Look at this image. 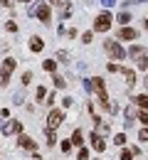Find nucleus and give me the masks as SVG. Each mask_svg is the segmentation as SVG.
Returning a JSON list of instances; mask_svg holds the SVG:
<instances>
[{"label": "nucleus", "instance_id": "obj_1", "mask_svg": "<svg viewBox=\"0 0 148 160\" xmlns=\"http://www.w3.org/2000/svg\"><path fill=\"white\" fill-rule=\"evenodd\" d=\"M15 67H18V62L13 59V57H5V62H3V67H0V86H5V84H8V79H10V74L15 72Z\"/></svg>", "mask_w": 148, "mask_h": 160}, {"label": "nucleus", "instance_id": "obj_2", "mask_svg": "<svg viewBox=\"0 0 148 160\" xmlns=\"http://www.w3.org/2000/svg\"><path fill=\"white\" fill-rule=\"evenodd\" d=\"M104 49L109 52V57H114V59H126V49H124L119 42L106 40V42H104Z\"/></svg>", "mask_w": 148, "mask_h": 160}, {"label": "nucleus", "instance_id": "obj_3", "mask_svg": "<svg viewBox=\"0 0 148 160\" xmlns=\"http://www.w3.org/2000/svg\"><path fill=\"white\" fill-rule=\"evenodd\" d=\"M32 15H37V20L42 22V25H49V20H52V10H49V5H47V2H40V5H35Z\"/></svg>", "mask_w": 148, "mask_h": 160}, {"label": "nucleus", "instance_id": "obj_4", "mask_svg": "<svg viewBox=\"0 0 148 160\" xmlns=\"http://www.w3.org/2000/svg\"><path fill=\"white\" fill-rule=\"evenodd\" d=\"M111 20H114V18H111V12L104 10L101 15H96V20H94V30H96V32H106V30L111 27Z\"/></svg>", "mask_w": 148, "mask_h": 160}, {"label": "nucleus", "instance_id": "obj_5", "mask_svg": "<svg viewBox=\"0 0 148 160\" xmlns=\"http://www.w3.org/2000/svg\"><path fill=\"white\" fill-rule=\"evenodd\" d=\"M62 121H64V113L62 111H57V108H52L49 113H47V131H54V128H59L62 126Z\"/></svg>", "mask_w": 148, "mask_h": 160}, {"label": "nucleus", "instance_id": "obj_6", "mask_svg": "<svg viewBox=\"0 0 148 160\" xmlns=\"http://www.w3.org/2000/svg\"><path fill=\"white\" fill-rule=\"evenodd\" d=\"M89 140H91V148H94L96 153H104V150H106V140H104V136H99L96 131H91V133H89Z\"/></svg>", "mask_w": 148, "mask_h": 160}, {"label": "nucleus", "instance_id": "obj_7", "mask_svg": "<svg viewBox=\"0 0 148 160\" xmlns=\"http://www.w3.org/2000/svg\"><path fill=\"white\" fill-rule=\"evenodd\" d=\"M126 54H128V57H131V59L141 62V59H143V57H146V47H143V44H133V47L128 49Z\"/></svg>", "mask_w": 148, "mask_h": 160}, {"label": "nucleus", "instance_id": "obj_8", "mask_svg": "<svg viewBox=\"0 0 148 160\" xmlns=\"http://www.w3.org/2000/svg\"><path fill=\"white\" fill-rule=\"evenodd\" d=\"M18 145L25 148V150H35V148H37V145H35V140L30 138L27 133H18Z\"/></svg>", "mask_w": 148, "mask_h": 160}, {"label": "nucleus", "instance_id": "obj_9", "mask_svg": "<svg viewBox=\"0 0 148 160\" xmlns=\"http://www.w3.org/2000/svg\"><path fill=\"white\" fill-rule=\"evenodd\" d=\"M94 123H96V128H94V131H96L99 136H109V131H111V128H109V123H106L104 118H99V116H94Z\"/></svg>", "mask_w": 148, "mask_h": 160}, {"label": "nucleus", "instance_id": "obj_10", "mask_svg": "<svg viewBox=\"0 0 148 160\" xmlns=\"http://www.w3.org/2000/svg\"><path fill=\"white\" fill-rule=\"evenodd\" d=\"M119 37H121V40H136V37H138V32H136V30H133V27H121V30H119Z\"/></svg>", "mask_w": 148, "mask_h": 160}, {"label": "nucleus", "instance_id": "obj_11", "mask_svg": "<svg viewBox=\"0 0 148 160\" xmlns=\"http://www.w3.org/2000/svg\"><path fill=\"white\" fill-rule=\"evenodd\" d=\"M133 103H136L141 111H148V94H138V96H133Z\"/></svg>", "mask_w": 148, "mask_h": 160}, {"label": "nucleus", "instance_id": "obj_12", "mask_svg": "<svg viewBox=\"0 0 148 160\" xmlns=\"http://www.w3.org/2000/svg\"><path fill=\"white\" fill-rule=\"evenodd\" d=\"M30 49H32V52H42V49H44V42H42V37H37V35H35V37L30 40Z\"/></svg>", "mask_w": 148, "mask_h": 160}, {"label": "nucleus", "instance_id": "obj_13", "mask_svg": "<svg viewBox=\"0 0 148 160\" xmlns=\"http://www.w3.org/2000/svg\"><path fill=\"white\" fill-rule=\"evenodd\" d=\"M121 74H124V79H126V89H131V86L136 84V74H133L131 69H121Z\"/></svg>", "mask_w": 148, "mask_h": 160}, {"label": "nucleus", "instance_id": "obj_14", "mask_svg": "<svg viewBox=\"0 0 148 160\" xmlns=\"http://www.w3.org/2000/svg\"><path fill=\"white\" fill-rule=\"evenodd\" d=\"M72 145H84V133H82V128H77L74 133H72Z\"/></svg>", "mask_w": 148, "mask_h": 160}, {"label": "nucleus", "instance_id": "obj_15", "mask_svg": "<svg viewBox=\"0 0 148 160\" xmlns=\"http://www.w3.org/2000/svg\"><path fill=\"white\" fill-rule=\"evenodd\" d=\"M72 15V5H67V2H59V18L62 20H67Z\"/></svg>", "mask_w": 148, "mask_h": 160}, {"label": "nucleus", "instance_id": "obj_16", "mask_svg": "<svg viewBox=\"0 0 148 160\" xmlns=\"http://www.w3.org/2000/svg\"><path fill=\"white\" fill-rule=\"evenodd\" d=\"M42 69H44V72H49V74H54V72H57V62H54V59H44L42 62Z\"/></svg>", "mask_w": 148, "mask_h": 160}, {"label": "nucleus", "instance_id": "obj_17", "mask_svg": "<svg viewBox=\"0 0 148 160\" xmlns=\"http://www.w3.org/2000/svg\"><path fill=\"white\" fill-rule=\"evenodd\" d=\"M44 136H47V145H49V148L57 143V138H54V131H47V128H44Z\"/></svg>", "mask_w": 148, "mask_h": 160}, {"label": "nucleus", "instance_id": "obj_18", "mask_svg": "<svg viewBox=\"0 0 148 160\" xmlns=\"http://www.w3.org/2000/svg\"><path fill=\"white\" fill-rule=\"evenodd\" d=\"M116 20H119L121 25H124V27H126V22H131V15H128L126 10H124V12H119V18H116Z\"/></svg>", "mask_w": 148, "mask_h": 160}, {"label": "nucleus", "instance_id": "obj_19", "mask_svg": "<svg viewBox=\"0 0 148 160\" xmlns=\"http://www.w3.org/2000/svg\"><path fill=\"white\" fill-rule=\"evenodd\" d=\"M54 86H57V89H64V86H67V81H64L62 74H54Z\"/></svg>", "mask_w": 148, "mask_h": 160}, {"label": "nucleus", "instance_id": "obj_20", "mask_svg": "<svg viewBox=\"0 0 148 160\" xmlns=\"http://www.w3.org/2000/svg\"><path fill=\"white\" fill-rule=\"evenodd\" d=\"M35 96H37V101H44V99H47V89H44V86H37Z\"/></svg>", "mask_w": 148, "mask_h": 160}, {"label": "nucleus", "instance_id": "obj_21", "mask_svg": "<svg viewBox=\"0 0 148 160\" xmlns=\"http://www.w3.org/2000/svg\"><path fill=\"white\" fill-rule=\"evenodd\" d=\"M10 128H13V133H22V123L20 121H10Z\"/></svg>", "mask_w": 148, "mask_h": 160}, {"label": "nucleus", "instance_id": "obj_22", "mask_svg": "<svg viewBox=\"0 0 148 160\" xmlns=\"http://www.w3.org/2000/svg\"><path fill=\"white\" fill-rule=\"evenodd\" d=\"M136 116H138V121H141L143 126H148V113L146 111H136Z\"/></svg>", "mask_w": 148, "mask_h": 160}, {"label": "nucleus", "instance_id": "obj_23", "mask_svg": "<svg viewBox=\"0 0 148 160\" xmlns=\"http://www.w3.org/2000/svg\"><path fill=\"white\" fill-rule=\"evenodd\" d=\"M131 158H133L131 148H124V150H121V158H119V160H131Z\"/></svg>", "mask_w": 148, "mask_h": 160}, {"label": "nucleus", "instance_id": "obj_24", "mask_svg": "<svg viewBox=\"0 0 148 160\" xmlns=\"http://www.w3.org/2000/svg\"><path fill=\"white\" fill-rule=\"evenodd\" d=\"M77 160H89V150H86L84 145L79 148V155H77Z\"/></svg>", "mask_w": 148, "mask_h": 160}, {"label": "nucleus", "instance_id": "obj_25", "mask_svg": "<svg viewBox=\"0 0 148 160\" xmlns=\"http://www.w3.org/2000/svg\"><path fill=\"white\" fill-rule=\"evenodd\" d=\"M114 143H116V145H126V133H119V136L114 138Z\"/></svg>", "mask_w": 148, "mask_h": 160}, {"label": "nucleus", "instance_id": "obj_26", "mask_svg": "<svg viewBox=\"0 0 148 160\" xmlns=\"http://www.w3.org/2000/svg\"><path fill=\"white\" fill-rule=\"evenodd\" d=\"M0 133H5V136H10V133H13V128H10V123H8V121L0 126Z\"/></svg>", "mask_w": 148, "mask_h": 160}, {"label": "nucleus", "instance_id": "obj_27", "mask_svg": "<svg viewBox=\"0 0 148 160\" xmlns=\"http://www.w3.org/2000/svg\"><path fill=\"white\" fill-rule=\"evenodd\" d=\"M30 81H32V72H22V84L27 86Z\"/></svg>", "mask_w": 148, "mask_h": 160}, {"label": "nucleus", "instance_id": "obj_28", "mask_svg": "<svg viewBox=\"0 0 148 160\" xmlns=\"http://www.w3.org/2000/svg\"><path fill=\"white\" fill-rule=\"evenodd\" d=\"M57 59L67 64V59H69V57H67V52H64V49H59V52H57Z\"/></svg>", "mask_w": 148, "mask_h": 160}, {"label": "nucleus", "instance_id": "obj_29", "mask_svg": "<svg viewBox=\"0 0 148 160\" xmlns=\"http://www.w3.org/2000/svg\"><path fill=\"white\" fill-rule=\"evenodd\" d=\"M62 150H64V153L72 150V140H62Z\"/></svg>", "mask_w": 148, "mask_h": 160}, {"label": "nucleus", "instance_id": "obj_30", "mask_svg": "<svg viewBox=\"0 0 148 160\" xmlns=\"http://www.w3.org/2000/svg\"><path fill=\"white\" fill-rule=\"evenodd\" d=\"M138 140H143V143H148V131H146V128H143V131L138 133Z\"/></svg>", "mask_w": 148, "mask_h": 160}, {"label": "nucleus", "instance_id": "obj_31", "mask_svg": "<svg viewBox=\"0 0 148 160\" xmlns=\"http://www.w3.org/2000/svg\"><path fill=\"white\" fill-rule=\"evenodd\" d=\"M138 69H143V72H146V69H148V59H146V57H143V59L138 62Z\"/></svg>", "mask_w": 148, "mask_h": 160}, {"label": "nucleus", "instance_id": "obj_32", "mask_svg": "<svg viewBox=\"0 0 148 160\" xmlns=\"http://www.w3.org/2000/svg\"><path fill=\"white\" fill-rule=\"evenodd\" d=\"M99 2H101L104 8H111V5H116V0H99Z\"/></svg>", "mask_w": 148, "mask_h": 160}, {"label": "nucleus", "instance_id": "obj_33", "mask_svg": "<svg viewBox=\"0 0 148 160\" xmlns=\"http://www.w3.org/2000/svg\"><path fill=\"white\" fill-rule=\"evenodd\" d=\"M62 106H64V108H69V106H72V99H69V96H64V99H62Z\"/></svg>", "mask_w": 148, "mask_h": 160}, {"label": "nucleus", "instance_id": "obj_34", "mask_svg": "<svg viewBox=\"0 0 148 160\" xmlns=\"http://www.w3.org/2000/svg\"><path fill=\"white\" fill-rule=\"evenodd\" d=\"M82 42H86V44H89V42H91V32H84V35H82Z\"/></svg>", "mask_w": 148, "mask_h": 160}, {"label": "nucleus", "instance_id": "obj_35", "mask_svg": "<svg viewBox=\"0 0 148 160\" xmlns=\"http://www.w3.org/2000/svg\"><path fill=\"white\" fill-rule=\"evenodd\" d=\"M8 32H18V25L15 22H8Z\"/></svg>", "mask_w": 148, "mask_h": 160}, {"label": "nucleus", "instance_id": "obj_36", "mask_svg": "<svg viewBox=\"0 0 148 160\" xmlns=\"http://www.w3.org/2000/svg\"><path fill=\"white\" fill-rule=\"evenodd\" d=\"M84 91H86V94H91V79L84 81Z\"/></svg>", "mask_w": 148, "mask_h": 160}, {"label": "nucleus", "instance_id": "obj_37", "mask_svg": "<svg viewBox=\"0 0 148 160\" xmlns=\"http://www.w3.org/2000/svg\"><path fill=\"white\" fill-rule=\"evenodd\" d=\"M84 5H94V0H84Z\"/></svg>", "mask_w": 148, "mask_h": 160}, {"label": "nucleus", "instance_id": "obj_38", "mask_svg": "<svg viewBox=\"0 0 148 160\" xmlns=\"http://www.w3.org/2000/svg\"><path fill=\"white\" fill-rule=\"evenodd\" d=\"M143 22H146V30H148V20H143Z\"/></svg>", "mask_w": 148, "mask_h": 160}, {"label": "nucleus", "instance_id": "obj_39", "mask_svg": "<svg viewBox=\"0 0 148 160\" xmlns=\"http://www.w3.org/2000/svg\"><path fill=\"white\" fill-rule=\"evenodd\" d=\"M49 2H57V0H49Z\"/></svg>", "mask_w": 148, "mask_h": 160}, {"label": "nucleus", "instance_id": "obj_40", "mask_svg": "<svg viewBox=\"0 0 148 160\" xmlns=\"http://www.w3.org/2000/svg\"><path fill=\"white\" fill-rule=\"evenodd\" d=\"M20 2H27V0H20Z\"/></svg>", "mask_w": 148, "mask_h": 160}, {"label": "nucleus", "instance_id": "obj_41", "mask_svg": "<svg viewBox=\"0 0 148 160\" xmlns=\"http://www.w3.org/2000/svg\"><path fill=\"white\" fill-rule=\"evenodd\" d=\"M146 131H148V126H146Z\"/></svg>", "mask_w": 148, "mask_h": 160}]
</instances>
